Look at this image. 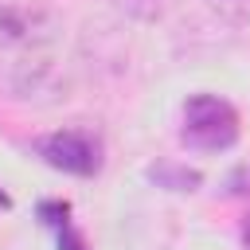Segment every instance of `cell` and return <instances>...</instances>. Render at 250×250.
<instances>
[{"instance_id":"cell-1","label":"cell","mask_w":250,"mask_h":250,"mask_svg":"<svg viewBox=\"0 0 250 250\" xmlns=\"http://www.w3.org/2000/svg\"><path fill=\"white\" fill-rule=\"evenodd\" d=\"M180 141L195 152H223L238 141V113L219 94H191L180 117Z\"/></svg>"},{"instance_id":"cell-2","label":"cell","mask_w":250,"mask_h":250,"mask_svg":"<svg viewBox=\"0 0 250 250\" xmlns=\"http://www.w3.org/2000/svg\"><path fill=\"white\" fill-rule=\"evenodd\" d=\"M59 31V16L51 4L43 0H0V47H43L47 39H55Z\"/></svg>"},{"instance_id":"cell-3","label":"cell","mask_w":250,"mask_h":250,"mask_svg":"<svg viewBox=\"0 0 250 250\" xmlns=\"http://www.w3.org/2000/svg\"><path fill=\"white\" fill-rule=\"evenodd\" d=\"M39 156L70 176H94L102 168V141L90 129H59L39 141Z\"/></svg>"},{"instance_id":"cell-4","label":"cell","mask_w":250,"mask_h":250,"mask_svg":"<svg viewBox=\"0 0 250 250\" xmlns=\"http://www.w3.org/2000/svg\"><path fill=\"white\" fill-rule=\"evenodd\" d=\"M39 219L55 230L59 250H86V238H82V234L74 230V223H70V203L47 199V203H39Z\"/></svg>"},{"instance_id":"cell-5","label":"cell","mask_w":250,"mask_h":250,"mask_svg":"<svg viewBox=\"0 0 250 250\" xmlns=\"http://www.w3.org/2000/svg\"><path fill=\"white\" fill-rule=\"evenodd\" d=\"M125 16H133V20H145V23H156V20H164L172 8H176V0H113Z\"/></svg>"},{"instance_id":"cell-6","label":"cell","mask_w":250,"mask_h":250,"mask_svg":"<svg viewBox=\"0 0 250 250\" xmlns=\"http://www.w3.org/2000/svg\"><path fill=\"white\" fill-rule=\"evenodd\" d=\"M148 176H152L156 184L172 188V191H191V188L199 184V172H188V168H168V164H160V168H148Z\"/></svg>"},{"instance_id":"cell-7","label":"cell","mask_w":250,"mask_h":250,"mask_svg":"<svg viewBox=\"0 0 250 250\" xmlns=\"http://www.w3.org/2000/svg\"><path fill=\"white\" fill-rule=\"evenodd\" d=\"M227 23H250V0H203Z\"/></svg>"},{"instance_id":"cell-8","label":"cell","mask_w":250,"mask_h":250,"mask_svg":"<svg viewBox=\"0 0 250 250\" xmlns=\"http://www.w3.org/2000/svg\"><path fill=\"white\" fill-rule=\"evenodd\" d=\"M238 234H242V246H246V250H250V215H246V219H242V230H238Z\"/></svg>"},{"instance_id":"cell-9","label":"cell","mask_w":250,"mask_h":250,"mask_svg":"<svg viewBox=\"0 0 250 250\" xmlns=\"http://www.w3.org/2000/svg\"><path fill=\"white\" fill-rule=\"evenodd\" d=\"M0 207H8V195H4V191H0Z\"/></svg>"}]
</instances>
